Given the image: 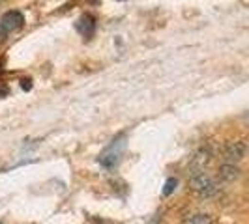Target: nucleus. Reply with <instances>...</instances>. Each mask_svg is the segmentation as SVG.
<instances>
[{"label":"nucleus","instance_id":"6","mask_svg":"<svg viewBox=\"0 0 249 224\" xmlns=\"http://www.w3.org/2000/svg\"><path fill=\"white\" fill-rule=\"evenodd\" d=\"M75 28H77V32H79L83 37L90 39V37L94 36V32H96V19H94L90 13H85V15L79 17V21H77Z\"/></svg>","mask_w":249,"mask_h":224},{"label":"nucleus","instance_id":"2","mask_svg":"<svg viewBox=\"0 0 249 224\" xmlns=\"http://www.w3.org/2000/svg\"><path fill=\"white\" fill-rule=\"evenodd\" d=\"M212 159H213V148L212 146H202V148H199L191 155L189 164H187V170L191 172V176L200 174V172H204L208 168V164L212 162Z\"/></svg>","mask_w":249,"mask_h":224},{"label":"nucleus","instance_id":"1","mask_svg":"<svg viewBox=\"0 0 249 224\" xmlns=\"http://www.w3.org/2000/svg\"><path fill=\"white\" fill-rule=\"evenodd\" d=\"M189 187L191 191L199 196V198H213L219 194V183L210 177L208 174L200 172V174H193L189 179Z\"/></svg>","mask_w":249,"mask_h":224},{"label":"nucleus","instance_id":"4","mask_svg":"<svg viewBox=\"0 0 249 224\" xmlns=\"http://www.w3.org/2000/svg\"><path fill=\"white\" fill-rule=\"evenodd\" d=\"M248 153V144L246 140H234V142H227V146L223 148V157L227 162L236 164L240 162Z\"/></svg>","mask_w":249,"mask_h":224},{"label":"nucleus","instance_id":"8","mask_svg":"<svg viewBox=\"0 0 249 224\" xmlns=\"http://www.w3.org/2000/svg\"><path fill=\"white\" fill-rule=\"evenodd\" d=\"M182 224H212V217L206 213H193L187 215Z\"/></svg>","mask_w":249,"mask_h":224},{"label":"nucleus","instance_id":"5","mask_svg":"<svg viewBox=\"0 0 249 224\" xmlns=\"http://www.w3.org/2000/svg\"><path fill=\"white\" fill-rule=\"evenodd\" d=\"M120 148H122V144L112 140L111 146L98 157V162H100L101 166H105V168H114L118 164V161H120Z\"/></svg>","mask_w":249,"mask_h":224},{"label":"nucleus","instance_id":"12","mask_svg":"<svg viewBox=\"0 0 249 224\" xmlns=\"http://www.w3.org/2000/svg\"><path fill=\"white\" fill-rule=\"evenodd\" d=\"M0 224H2V223H0Z\"/></svg>","mask_w":249,"mask_h":224},{"label":"nucleus","instance_id":"11","mask_svg":"<svg viewBox=\"0 0 249 224\" xmlns=\"http://www.w3.org/2000/svg\"><path fill=\"white\" fill-rule=\"evenodd\" d=\"M4 96H8V88L0 86V97H4Z\"/></svg>","mask_w":249,"mask_h":224},{"label":"nucleus","instance_id":"7","mask_svg":"<svg viewBox=\"0 0 249 224\" xmlns=\"http://www.w3.org/2000/svg\"><path fill=\"white\" fill-rule=\"evenodd\" d=\"M217 176H219V179H221V181L231 183V181H234V179L240 177V168H238L236 164H232V162H225V164L219 166Z\"/></svg>","mask_w":249,"mask_h":224},{"label":"nucleus","instance_id":"9","mask_svg":"<svg viewBox=\"0 0 249 224\" xmlns=\"http://www.w3.org/2000/svg\"><path fill=\"white\" fill-rule=\"evenodd\" d=\"M176 185H178V179H176V177H169V179L165 181V187H163V194H165V196L173 194V191L176 189Z\"/></svg>","mask_w":249,"mask_h":224},{"label":"nucleus","instance_id":"3","mask_svg":"<svg viewBox=\"0 0 249 224\" xmlns=\"http://www.w3.org/2000/svg\"><path fill=\"white\" fill-rule=\"evenodd\" d=\"M25 25V15L17 10H12V12L4 13L0 17V37L10 36L12 32L19 30L21 26Z\"/></svg>","mask_w":249,"mask_h":224},{"label":"nucleus","instance_id":"10","mask_svg":"<svg viewBox=\"0 0 249 224\" xmlns=\"http://www.w3.org/2000/svg\"><path fill=\"white\" fill-rule=\"evenodd\" d=\"M21 86H23V90H30V80H28V79H23V80H21Z\"/></svg>","mask_w":249,"mask_h":224}]
</instances>
